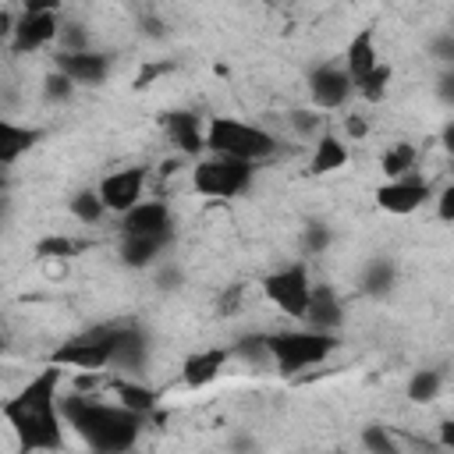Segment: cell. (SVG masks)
<instances>
[{
	"instance_id": "6da1fadb",
	"label": "cell",
	"mask_w": 454,
	"mask_h": 454,
	"mask_svg": "<svg viewBox=\"0 0 454 454\" xmlns=\"http://www.w3.org/2000/svg\"><path fill=\"white\" fill-rule=\"evenodd\" d=\"M60 415L67 426H74V433L92 447V450H128L135 440H138V429H142V415L131 411V408H110V404H99V401H89L78 394L64 397L60 404Z\"/></svg>"
},
{
	"instance_id": "7a4b0ae2",
	"label": "cell",
	"mask_w": 454,
	"mask_h": 454,
	"mask_svg": "<svg viewBox=\"0 0 454 454\" xmlns=\"http://www.w3.org/2000/svg\"><path fill=\"white\" fill-rule=\"evenodd\" d=\"M270 344V358L277 362V369L284 376L305 369V365H319L333 348H337V337L333 330H284V333H273L266 337Z\"/></svg>"
},
{
	"instance_id": "3957f363",
	"label": "cell",
	"mask_w": 454,
	"mask_h": 454,
	"mask_svg": "<svg viewBox=\"0 0 454 454\" xmlns=\"http://www.w3.org/2000/svg\"><path fill=\"white\" fill-rule=\"evenodd\" d=\"M206 145L220 156H238V160H262L273 153V135H266L262 128L231 121V117H213L206 128Z\"/></svg>"
},
{
	"instance_id": "277c9868",
	"label": "cell",
	"mask_w": 454,
	"mask_h": 454,
	"mask_svg": "<svg viewBox=\"0 0 454 454\" xmlns=\"http://www.w3.org/2000/svg\"><path fill=\"white\" fill-rule=\"evenodd\" d=\"M60 408H43V404H28L21 397H11L4 404V419L7 426L18 433L21 447L39 450V447H60V426H57Z\"/></svg>"
},
{
	"instance_id": "5b68a950",
	"label": "cell",
	"mask_w": 454,
	"mask_h": 454,
	"mask_svg": "<svg viewBox=\"0 0 454 454\" xmlns=\"http://www.w3.org/2000/svg\"><path fill=\"white\" fill-rule=\"evenodd\" d=\"M195 188L202 195H213V199H231L238 192L248 188L252 181V160H238V156H213V160H202L192 174Z\"/></svg>"
},
{
	"instance_id": "8992f818",
	"label": "cell",
	"mask_w": 454,
	"mask_h": 454,
	"mask_svg": "<svg viewBox=\"0 0 454 454\" xmlns=\"http://www.w3.org/2000/svg\"><path fill=\"white\" fill-rule=\"evenodd\" d=\"M117 330H121V323H103V326L60 344L53 351V365H74V369H85V372H96V369L110 365V344H114Z\"/></svg>"
},
{
	"instance_id": "52a82bcc",
	"label": "cell",
	"mask_w": 454,
	"mask_h": 454,
	"mask_svg": "<svg viewBox=\"0 0 454 454\" xmlns=\"http://www.w3.org/2000/svg\"><path fill=\"white\" fill-rule=\"evenodd\" d=\"M262 291H266V298H270L284 316L305 319V312H309V294H312V284H309L305 266H287V270L270 273V277L262 280Z\"/></svg>"
},
{
	"instance_id": "ba28073f",
	"label": "cell",
	"mask_w": 454,
	"mask_h": 454,
	"mask_svg": "<svg viewBox=\"0 0 454 454\" xmlns=\"http://www.w3.org/2000/svg\"><path fill=\"white\" fill-rule=\"evenodd\" d=\"M142 181H145V170H142V167L114 170V174L103 177V184H99V199H103V206L114 209V213H128L131 206H138Z\"/></svg>"
},
{
	"instance_id": "9c48e42d",
	"label": "cell",
	"mask_w": 454,
	"mask_h": 454,
	"mask_svg": "<svg viewBox=\"0 0 454 454\" xmlns=\"http://www.w3.org/2000/svg\"><path fill=\"white\" fill-rule=\"evenodd\" d=\"M57 32H60V25H57V14H53V11H39V14H28V11H25V14L18 18V25H14L11 46H14L18 53H28V50L46 46Z\"/></svg>"
},
{
	"instance_id": "30bf717a",
	"label": "cell",
	"mask_w": 454,
	"mask_h": 454,
	"mask_svg": "<svg viewBox=\"0 0 454 454\" xmlns=\"http://www.w3.org/2000/svg\"><path fill=\"white\" fill-rule=\"evenodd\" d=\"M429 199V188L422 184V181H415V177H394L390 184H383L380 192H376V202L387 209V213H397V216H404V213H415L422 202Z\"/></svg>"
},
{
	"instance_id": "8fae6325",
	"label": "cell",
	"mask_w": 454,
	"mask_h": 454,
	"mask_svg": "<svg viewBox=\"0 0 454 454\" xmlns=\"http://www.w3.org/2000/svg\"><path fill=\"white\" fill-rule=\"evenodd\" d=\"M351 74L348 67H337V64H323L312 71V99L316 106H340L348 96H351Z\"/></svg>"
},
{
	"instance_id": "7c38bea8",
	"label": "cell",
	"mask_w": 454,
	"mask_h": 454,
	"mask_svg": "<svg viewBox=\"0 0 454 454\" xmlns=\"http://www.w3.org/2000/svg\"><path fill=\"white\" fill-rule=\"evenodd\" d=\"M163 128H167L170 142H174L184 156H199L202 149H209V145H206V131H202V124H199V114L170 110V114H163Z\"/></svg>"
},
{
	"instance_id": "4fadbf2b",
	"label": "cell",
	"mask_w": 454,
	"mask_h": 454,
	"mask_svg": "<svg viewBox=\"0 0 454 454\" xmlns=\"http://www.w3.org/2000/svg\"><path fill=\"white\" fill-rule=\"evenodd\" d=\"M57 67L67 71L74 82L96 85V82H103V74H106V57H103V53H92V50H64V53L57 57Z\"/></svg>"
},
{
	"instance_id": "5bb4252c",
	"label": "cell",
	"mask_w": 454,
	"mask_h": 454,
	"mask_svg": "<svg viewBox=\"0 0 454 454\" xmlns=\"http://www.w3.org/2000/svg\"><path fill=\"white\" fill-rule=\"evenodd\" d=\"M223 362H227V351L223 348H206V351H195V355L184 358L181 376H184V383L192 390H199V387H206V383H213L220 376Z\"/></svg>"
},
{
	"instance_id": "9a60e30c",
	"label": "cell",
	"mask_w": 454,
	"mask_h": 454,
	"mask_svg": "<svg viewBox=\"0 0 454 454\" xmlns=\"http://www.w3.org/2000/svg\"><path fill=\"white\" fill-rule=\"evenodd\" d=\"M124 234H160L170 231V213L163 202H138L124 213Z\"/></svg>"
},
{
	"instance_id": "2e32d148",
	"label": "cell",
	"mask_w": 454,
	"mask_h": 454,
	"mask_svg": "<svg viewBox=\"0 0 454 454\" xmlns=\"http://www.w3.org/2000/svg\"><path fill=\"white\" fill-rule=\"evenodd\" d=\"M312 330H337L340 326V301L333 294V287L316 284L309 294V312H305Z\"/></svg>"
},
{
	"instance_id": "e0dca14e",
	"label": "cell",
	"mask_w": 454,
	"mask_h": 454,
	"mask_svg": "<svg viewBox=\"0 0 454 454\" xmlns=\"http://www.w3.org/2000/svg\"><path fill=\"white\" fill-rule=\"evenodd\" d=\"M145 362V333L131 330V326H121L114 333V344H110V365H121V369H138Z\"/></svg>"
},
{
	"instance_id": "ac0fdd59",
	"label": "cell",
	"mask_w": 454,
	"mask_h": 454,
	"mask_svg": "<svg viewBox=\"0 0 454 454\" xmlns=\"http://www.w3.org/2000/svg\"><path fill=\"white\" fill-rule=\"evenodd\" d=\"M170 241V231H160V234H124L121 241V259L128 266H149L156 259V252Z\"/></svg>"
},
{
	"instance_id": "d6986e66",
	"label": "cell",
	"mask_w": 454,
	"mask_h": 454,
	"mask_svg": "<svg viewBox=\"0 0 454 454\" xmlns=\"http://www.w3.org/2000/svg\"><path fill=\"white\" fill-rule=\"evenodd\" d=\"M380 60H376V43H372V32L369 28H362L351 43H348V74H351V82L358 85L372 67H376Z\"/></svg>"
},
{
	"instance_id": "ffe728a7",
	"label": "cell",
	"mask_w": 454,
	"mask_h": 454,
	"mask_svg": "<svg viewBox=\"0 0 454 454\" xmlns=\"http://www.w3.org/2000/svg\"><path fill=\"white\" fill-rule=\"evenodd\" d=\"M35 138H39V131H35V128H18V124L4 121V124H0V163H4V167H11L25 149H32V145H35Z\"/></svg>"
},
{
	"instance_id": "44dd1931",
	"label": "cell",
	"mask_w": 454,
	"mask_h": 454,
	"mask_svg": "<svg viewBox=\"0 0 454 454\" xmlns=\"http://www.w3.org/2000/svg\"><path fill=\"white\" fill-rule=\"evenodd\" d=\"M348 163V149L340 138L333 135H323L316 142V156H312V174H330V170H340Z\"/></svg>"
},
{
	"instance_id": "7402d4cb",
	"label": "cell",
	"mask_w": 454,
	"mask_h": 454,
	"mask_svg": "<svg viewBox=\"0 0 454 454\" xmlns=\"http://www.w3.org/2000/svg\"><path fill=\"white\" fill-rule=\"evenodd\" d=\"M114 390H117L121 404H124V408H131V411H138V415H149V411L156 408V394H153L149 387H142V383L114 380Z\"/></svg>"
},
{
	"instance_id": "603a6c76",
	"label": "cell",
	"mask_w": 454,
	"mask_h": 454,
	"mask_svg": "<svg viewBox=\"0 0 454 454\" xmlns=\"http://www.w3.org/2000/svg\"><path fill=\"white\" fill-rule=\"evenodd\" d=\"M411 167H415V149L408 142H397L394 149L383 153V174L387 177H404Z\"/></svg>"
},
{
	"instance_id": "cb8c5ba5",
	"label": "cell",
	"mask_w": 454,
	"mask_h": 454,
	"mask_svg": "<svg viewBox=\"0 0 454 454\" xmlns=\"http://www.w3.org/2000/svg\"><path fill=\"white\" fill-rule=\"evenodd\" d=\"M436 390H440V372H436V369H422V372H415L411 383H408V397H411L415 404L433 401Z\"/></svg>"
},
{
	"instance_id": "d4e9b609",
	"label": "cell",
	"mask_w": 454,
	"mask_h": 454,
	"mask_svg": "<svg viewBox=\"0 0 454 454\" xmlns=\"http://www.w3.org/2000/svg\"><path fill=\"white\" fill-rule=\"evenodd\" d=\"M387 82H390V67H387V64H376V67L358 82V92H362L369 103H380L383 92H387Z\"/></svg>"
},
{
	"instance_id": "484cf974",
	"label": "cell",
	"mask_w": 454,
	"mask_h": 454,
	"mask_svg": "<svg viewBox=\"0 0 454 454\" xmlns=\"http://www.w3.org/2000/svg\"><path fill=\"white\" fill-rule=\"evenodd\" d=\"M103 199H99V192H78L74 199H71V213L78 216V220H85V223H96L99 216H103Z\"/></svg>"
},
{
	"instance_id": "4316f807",
	"label": "cell",
	"mask_w": 454,
	"mask_h": 454,
	"mask_svg": "<svg viewBox=\"0 0 454 454\" xmlns=\"http://www.w3.org/2000/svg\"><path fill=\"white\" fill-rule=\"evenodd\" d=\"M390 284H394V266H390L387 259L369 262V270H365V291H369V294H387Z\"/></svg>"
},
{
	"instance_id": "83f0119b",
	"label": "cell",
	"mask_w": 454,
	"mask_h": 454,
	"mask_svg": "<svg viewBox=\"0 0 454 454\" xmlns=\"http://www.w3.org/2000/svg\"><path fill=\"white\" fill-rule=\"evenodd\" d=\"M71 252H74V241H67V238H43L35 245V255H43V259H67Z\"/></svg>"
},
{
	"instance_id": "f1b7e54d",
	"label": "cell",
	"mask_w": 454,
	"mask_h": 454,
	"mask_svg": "<svg viewBox=\"0 0 454 454\" xmlns=\"http://www.w3.org/2000/svg\"><path fill=\"white\" fill-rule=\"evenodd\" d=\"M71 85H74V78L67 74V71H53V74H46V96L50 99H67L71 96Z\"/></svg>"
},
{
	"instance_id": "f546056e",
	"label": "cell",
	"mask_w": 454,
	"mask_h": 454,
	"mask_svg": "<svg viewBox=\"0 0 454 454\" xmlns=\"http://www.w3.org/2000/svg\"><path fill=\"white\" fill-rule=\"evenodd\" d=\"M238 355H245L248 362H259V358H270V344H266V337H241Z\"/></svg>"
},
{
	"instance_id": "4dcf8cb0",
	"label": "cell",
	"mask_w": 454,
	"mask_h": 454,
	"mask_svg": "<svg viewBox=\"0 0 454 454\" xmlns=\"http://www.w3.org/2000/svg\"><path fill=\"white\" fill-rule=\"evenodd\" d=\"M362 443H365L369 450H383V454H390V450H394V440H390L380 426H369V429L362 433Z\"/></svg>"
},
{
	"instance_id": "1f68e13d",
	"label": "cell",
	"mask_w": 454,
	"mask_h": 454,
	"mask_svg": "<svg viewBox=\"0 0 454 454\" xmlns=\"http://www.w3.org/2000/svg\"><path fill=\"white\" fill-rule=\"evenodd\" d=\"M291 124H294V131L312 135V131L319 128V117H316L312 110H291Z\"/></svg>"
},
{
	"instance_id": "d6a6232c",
	"label": "cell",
	"mask_w": 454,
	"mask_h": 454,
	"mask_svg": "<svg viewBox=\"0 0 454 454\" xmlns=\"http://www.w3.org/2000/svg\"><path fill=\"white\" fill-rule=\"evenodd\" d=\"M326 241H330V231H326L323 223H312V227L305 231V248H312V252H323V248H326Z\"/></svg>"
},
{
	"instance_id": "836d02e7",
	"label": "cell",
	"mask_w": 454,
	"mask_h": 454,
	"mask_svg": "<svg viewBox=\"0 0 454 454\" xmlns=\"http://www.w3.org/2000/svg\"><path fill=\"white\" fill-rule=\"evenodd\" d=\"M433 57H440V60H454V32L433 39Z\"/></svg>"
},
{
	"instance_id": "e575fe53",
	"label": "cell",
	"mask_w": 454,
	"mask_h": 454,
	"mask_svg": "<svg viewBox=\"0 0 454 454\" xmlns=\"http://www.w3.org/2000/svg\"><path fill=\"white\" fill-rule=\"evenodd\" d=\"M436 213H440V220H454V184L443 188V195L436 202Z\"/></svg>"
},
{
	"instance_id": "d590c367",
	"label": "cell",
	"mask_w": 454,
	"mask_h": 454,
	"mask_svg": "<svg viewBox=\"0 0 454 454\" xmlns=\"http://www.w3.org/2000/svg\"><path fill=\"white\" fill-rule=\"evenodd\" d=\"M64 43L71 46V50H85V32H82V25H64Z\"/></svg>"
},
{
	"instance_id": "8d00e7d4",
	"label": "cell",
	"mask_w": 454,
	"mask_h": 454,
	"mask_svg": "<svg viewBox=\"0 0 454 454\" xmlns=\"http://www.w3.org/2000/svg\"><path fill=\"white\" fill-rule=\"evenodd\" d=\"M167 67H170V64H149V67H142V71H138V78H135V89H145V85H149L156 74H163Z\"/></svg>"
},
{
	"instance_id": "74e56055",
	"label": "cell",
	"mask_w": 454,
	"mask_h": 454,
	"mask_svg": "<svg viewBox=\"0 0 454 454\" xmlns=\"http://www.w3.org/2000/svg\"><path fill=\"white\" fill-rule=\"evenodd\" d=\"M60 0H25V11L28 14H39V11H57Z\"/></svg>"
},
{
	"instance_id": "f35d334b",
	"label": "cell",
	"mask_w": 454,
	"mask_h": 454,
	"mask_svg": "<svg viewBox=\"0 0 454 454\" xmlns=\"http://www.w3.org/2000/svg\"><path fill=\"white\" fill-rule=\"evenodd\" d=\"M365 131H369V124H365L362 117H348V135H351V138H362Z\"/></svg>"
},
{
	"instance_id": "ab89813d",
	"label": "cell",
	"mask_w": 454,
	"mask_h": 454,
	"mask_svg": "<svg viewBox=\"0 0 454 454\" xmlns=\"http://www.w3.org/2000/svg\"><path fill=\"white\" fill-rule=\"evenodd\" d=\"M440 96H443V99H447V103H454V71H450V74H443V78H440Z\"/></svg>"
},
{
	"instance_id": "60d3db41",
	"label": "cell",
	"mask_w": 454,
	"mask_h": 454,
	"mask_svg": "<svg viewBox=\"0 0 454 454\" xmlns=\"http://www.w3.org/2000/svg\"><path fill=\"white\" fill-rule=\"evenodd\" d=\"M440 443H443V447H450V450H454V419H447V422H443V426H440Z\"/></svg>"
},
{
	"instance_id": "b9f144b4",
	"label": "cell",
	"mask_w": 454,
	"mask_h": 454,
	"mask_svg": "<svg viewBox=\"0 0 454 454\" xmlns=\"http://www.w3.org/2000/svg\"><path fill=\"white\" fill-rule=\"evenodd\" d=\"M443 145H447V153L454 156V121H450V124L443 128Z\"/></svg>"
},
{
	"instance_id": "7bdbcfd3",
	"label": "cell",
	"mask_w": 454,
	"mask_h": 454,
	"mask_svg": "<svg viewBox=\"0 0 454 454\" xmlns=\"http://www.w3.org/2000/svg\"><path fill=\"white\" fill-rule=\"evenodd\" d=\"M145 32H149V35H163V28H160L156 18H145Z\"/></svg>"
}]
</instances>
